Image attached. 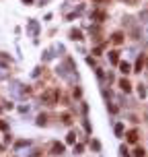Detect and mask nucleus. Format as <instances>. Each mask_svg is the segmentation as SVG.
Returning a JSON list of instances; mask_svg holds the SVG:
<instances>
[{
	"label": "nucleus",
	"instance_id": "nucleus-9",
	"mask_svg": "<svg viewBox=\"0 0 148 157\" xmlns=\"http://www.w3.org/2000/svg\"><path fill=\"white\" fill-rule=\"evenodd\" d=\"M144 153H146V151H144L142 147H136V149H134V157H144Z\"/></svg>",
	"mask_w": 148,
	"mask_h": 157
},
{
	"label": "nucleus",
	"instance_id": "nucleus-13",
	"mask_svg": "<svg viewBox=\"0 0 148 157\" xmlns=\"http://www.w3.org/2000/svg\"><path fill=\"white\" fill-rule=\"evenodd\" d=\"M91 147H93L95 151H99V149H101V145H99V141H93V143H91Z\"/></svg>",
	"mask_w": 148,
	"mask_h": 157
},
{
	"label": "nucleus",
	"instance_id": "nucleus-10",
	"mask_svg": "<svg viewBox=\"0 0 148 157\" xmlns=\"http://www.w3.org/2000/svg\"><path fill=\"white\" fill-rule=\"evenodd\" d=\"M105 17H107V13H103V10H99V13H95V19H97V21H103Z\"/></svg>",
	"mask_w": 148,
	"mask_h": 157
},
{
	"label": "nucleus",
	"instance_id": "nucleus-8",
	"mask_svg": "<svg viewBox=\"0 0 148 157\" xmlns=\"http://www.w3.org/2000/svg\"><path fill=\"white\" fill-rule=\"evenodd\" d=\"M66 143H68V145H74V143H76V134H74V132H68Z\"/></svg>",
	"mask_w": 148,
	"mask_h": 157
},
{
	"label": "nucleus",
	"instance_id": "nucleus-15",
	"mask_svg": "<svg viewBox=\"0 0 148 157\" xmlns=\"http://www.w3.org/2000/svg\"><path fill=\"white\" fill-rule=\"evenodd\" d=\"M6 128H8V124L4 120H0V130H6Z\"/></svg>",
	"mask_w": 148,
	"mask_h": 157
},
{
	"label": "nucleus",
	"instance_id": "nucleus-17",
	"mask_svg": "<svg viewBox=\"0 0 148 157\" xmlns=\"http://www.w3.org/2000/svg\"><path fill=\"white\" fill-rule=\"evenodd\" d=\"M23 2H27V4H31V2H33V0H23Z\"/></svg>",
	"mask_w": 148,
	"mask_h": 157
},
{
	"label": "nucleus",
	"instance_id": "nucleus-3",
	"mask_svg": "<svg viewBox=\"0 0 148 157\" xmlns=\"http://www.w3.org/2000/svg\"><path fill=\"white\" fill-rule=\"evenodd\" d=\"M111 41L115 43V46H119V43H123V33H121V31H115V33L111 35Z\"/></svg>",
	"mask_w": 148,
	"mask_h": 157
},
{
	"label": "nucleus",
	"instance_id": "nucleus-12",
	"mask_svg": "<svg viewBox=\"0 0 148 157\" xmlns=\"http://www.w3.org/2000/svg\"><path fill=\"white\" fill-rule=\"evenodd\" d=\"M142 64H144V60H142V58H138V62H136V73H140V70H142Z\"/></svg>",
	"mask_w": 148,
	"mask_h": 157
},
{
	"label": "nucleus",
	"instance_id": "nucleus-2",
	"mask_svg": "<svg viewBox=\"0 0 148 157\" xmlns=\"http://www.w3.org/2000/svg\"><path fill=\"white\" fill-rule=\"evenodd\" d=\"M119 89H121L123 93H130V91H132V85H130V81L121 79V81H119Z\"/></svg>",
	"mask_w": 148,
	"mask_h": 157
},
{
	"label": "nucleus",
	"instance_id": "nucleus-1",
	"mask_svg": "<svg viewBox=\"0 0 148 157\" xmlns=\"http://www.w3.org/2000/svg\"><path fill=\"white\" fill-rule=\"evenodd\" d=\"M126 139H128V143H138V130L136 128H132V130H128V134H126Z\"/></svg>",
	"mask_w": 148,
	"mask_h": 157
},
{
	"label": "nucleus",
	"instance_id": "nucleus-4",
	"mask_svg": "<svg viewBox=\"0 0 148 157\" xmlns=\"http://www.w3.org/2000/svg\"><path fill=\"white\" fill-rule=\"evenodd\" d=\"M52 153H54V155L64 153V145H62V143H54V145H52Z\"/></svg>",
	"mask_w": 148,
	"mask_h": 157
},
{
	"label": "nucleus",
	"instance_id": "nucleus-5",
	"mask_svg": "<svg viewBox=\"0 0 148 157\" xmlns=\"http://www.w3.org/2000/svg\"><path fill=\"white\" fill-rule=\"evenodd\" d=\"M119 70H121V75H130L132 73V68H130L128 62H119Z\"/></svg>",
	"mask_w": 148,
	"mask_h": 157
},
{
	"label": "nucleus",
	"instance_id": "nucleus-14",
	"mask_svg": "<svg viewBox=\"0 0 148 157\" xmlns=\"http://www.w3.org/2000/svg\"><path fill=\"white\" fill-rule=\"evenodd\" d=\"M37 124L43 126V124H45V116H39V118H37Z\"/></svg>",
	"mask_w": 148,
	"mask_h": 157
},
{
	"label": "nucleus",
	"instance_id": "nucleus-11",
	"mask_svg": "<svg viewBox=\"0 0 148 157\" xmlns=\"http://www.w3.org/2000/svg\"><path fill=\"white\" fill-rule=\"evenodd\" d=\"M115 134H117V137L123 134V124H115Z\"/></svg>",
	"mask_w": 148,
	"mask_h": 157
},
{
	"label": "nucleus",
	"instance_id": "nucleus-19",
	"mask_svg": "<svg viewBox=\"0 0 148 157\" xmlns=\"http://www.w3.org/2000/svg\"><path fill=\"white\" fill-rule=\"evenodd\" d=\"M0 112H2V107H0Z\"/></svg>",
	"mask_w": 148,
	"mask_h": 157
},
{
	"label": "nucleus",
	"instance_id": "nucleus-7",
	"mask_svg": "<svg viewBox=\"0 0 148 157\" xmlns=\"http://www.w3.org/2000/svg\"><path fill=\"white\" fill-rule=\"evenodd\" d=\"M70 37H72V39H76V41H78V39H82V33H80L78 29H72V31H70Z\"/></svg>",
	"mask_w": 148,
	"mask_h": 157
},
{
	"label": "nucleus",
	"instance_id": "nucleus-16",
	"mask_svg": "<svg viewBox=\"0 0 148 157\" xmlns=\"http://www.w3.org/2000/svg\"><path fill=\"white\" fill-rule=\"evenodd\" d=\"M138 93H140V97H144V95H146V91H144V87H142V85L138 87Z\"/></svg>",
	"mask_w": 148,
	"mask_h": 157
},
{
	"label": "nucleus",
	"instance_id": "nucleus-18",
	"mask_svg": "<svg viewBox=\"0 0 148 157\" xmlns=\"http://www.w3.org/2000/svg\"><path fill=\"white\" fill-rule=\"evenodd\" d=\"M97 2H105V0H97Z\"/></svg>",
	"mask_w": 148,
	"mask_h": 157
},
{
	"label": "nucleus",
	"instance_id": "nucleus-6",
	"mask_svg": "<svg viewBox=\"0 0 148 157\" xmlns=\"http://www.w3.org/2000/svg\"><path fill=\"white\" fill-rule=\"evenodd\" d=\"M109 60H111L113 64H119V52H117V50L109 52Z\"/></svg>",
	"mask_w": 148,
	"mask_h": 157
}]
</instances>
